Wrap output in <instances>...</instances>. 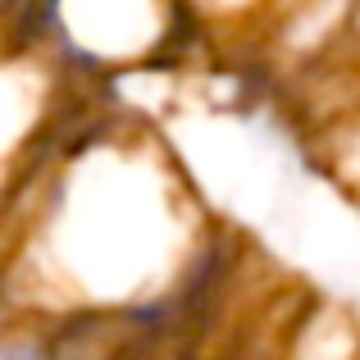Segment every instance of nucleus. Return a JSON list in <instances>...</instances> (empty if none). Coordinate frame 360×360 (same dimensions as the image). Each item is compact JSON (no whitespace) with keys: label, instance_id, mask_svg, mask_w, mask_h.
<instances>
[{"label":"nucleus","instance_id":"nucleus-1","mask_svg":"<svg viewBox=\"0 0 360 360\" xmlns=\"http://www.w3.org/2000/svg\"><path fill=\"white\" fill-rule=\"evenodd\" d=\"M32 23L78 64L146 60L169 41V0H37Z\"/></svg>","mask_w":360,"mask_h":360},{"label":"nucleus","instance_id":"nucleus-2","mask_svg":"<svg viewBox=\"0 0 360 360\" xmlns=\"http://www.w3.org/2000/svg\"><path fill=\"white\" fill-rule=\"evenodd\" d=\"M0 360H55L51 342H46L41 333H9L5 338V352H0Z\"/></svg>","mask_w":360,"mask_h":360}]
</instances>
